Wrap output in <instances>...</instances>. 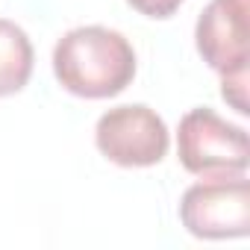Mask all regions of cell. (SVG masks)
Listing matches in <instances>:
<instances>
[{"instance_id":"8992f818","label":"cell","mask_w":250,"mask_h":250,"mask_svg":"<svg viewBox=\"0 0 250 250\" xmlns=\"http://www.w3.org/2000/svg\"><path fill=\"white\" fill-rule=\"evenodd\" d=\"M36 50L30 36L15 24L0 18V97L24 91L33 77Z\"/></svg>"},{"instance_id":"7a4b0ae2","label":"cell","mask_w":250,"mask_h":250,"mask_svg":"<svg viewBox=\"0 0 250 250\" xmlns=\"http://www.w3.org/2000/svg\"><path fill=\"white\" fill-rule=\"evenodd\" d=\"M177 156L188 174L203 180L241 177L250 165V142L241 127L224 121L215 109L197 106L180 121Z\"/></svg>"},{"instance_id":"3957f363","label":"cell","mask_w":250,"mask_h":250,"mask_svg":"<svg viewBox=\"0 0 250 250\" xmlns=\"http://www.w3.org/2000/svg\"><path fill=\"white\" fill-rule=\"evenodd\" d=\"M180 221L194 238H244L250 232V183L241 174L188 186L180 200Z\"/></svg>"},{"instance_id":"6da1fadb","label":"cell","mask_w":250,"mask_h":250,"mask_svg":"<svg viewBox=\"0 0 250 250\" xmlns=\"http://www.w3.org/2000/svg\"><path fill=\"white\" fill-rule=\"evenodd\" d=\"M53 74L74 97H118L136 80V50L118 30L74 27L53 47Z\"/></svg>"},{"instance_id":"277c9868","label":"cell","mask_w":250,"mask_h":250,"mask_svg":"<svg viewBox=\"0 0 250 250\" xmlns=\"http://www.w3.org/2000/svg\"><path fill=\"white\" fill-rule=\"evenodd\" d=\"M97 150L121 168H150L168 156L171 136L165 121L145 103L115 106L97 118Z\"/></svg>"},{"instance_id":"52a82bcc","label":"cell","mask_w":250,"mask_h":250,"mask_svg":"<svg viewBox=\"0 0 250 250\" xmlns=\"http://www.w3.org/2000/svg\"><path fill=\"white\" fill-rule=\"evenodd\" d=\"M221 97H224L238 115H250V103H247V71L221 77Z\"/></svg>"},{"instance_id":"ba28073f","label":"cell","mask_w":250,"mask_h":250,"mask_svg":"<svg viewBox=\"0 0 250 250\" xmlns=\"http://www.w3.org/2000/svg\"><path fill=\"white\" fill-rule=\"evenodd\" d=\"M127 3L139 12V15H145V18H153V21H165V18H171L186 0H127Z\"/></svg>"},{"instance_id":"5b68a950","label":"cell","mask_w":250,"mask_h":250,"mask_svg":"<svg viewBox=\"0 0 250 250\" xmlns=\"http://www.w3.org/2000/svg\"><path fill=\"white\" fill-rule=\"evenodd\" d=\"M194 44L203 62L227 77L247 71L250 62V0H212L194 27Z\"/></svg>"}]
</instances>
